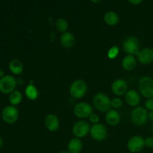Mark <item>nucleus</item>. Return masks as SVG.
<instances>
[{
    "label": "nucleus",
    "instance_id": "6",
    "mask_svg": "<svg viewBox=\"0 0 153 153\" xmlns=\"http://www.w3.org/2000/svg\"><path fill=\"white\" fill-rule=\"evenodd\" d=\"M16 86V81L13 76H4L0 79V91L3 94H11Z\"/></svg>",
    "mask_w": 153,
    "mask_h": 153
},
{
    "label": "nucleus",
    "instance_id": "27",
    "mask_svg": "<svg viewBox=\"0 0 153 153\" xmlns=\"http://www.w3.org/2000/svg\"><path fill=\"white\" fill-rule=\"evenodd\" d=\"M89 120H90V121H91V122L94 124V125H95V124L98 123V122L100 121V117H99V116L97 114L93 113L90 116Z\"/></svg>",
    "mask_w": 153,
    "mask_h": 153
},
{
    "label": "nucleus",
    "instance_id": "10",
    "mask_svg": "<svg viewBox=\"0 0 153 153\" xmlns=\"http://www.w3.org/2000/svg\"><path fill=\"white\" fill-rule=\"evenodd\" d=\"M1 117L4 122L7 123H13L16 122L19 117V112L16 108L9 105L4 108L1 112Z\"/></svg>",
    "mask_w": 153,
    "mask_h": 153
},
{
    "label": "nucleus",
    "instance_id": "26",
    "mask_svg": "<svg viewBox=\"0 0 153 153\" xmlns=\"http://www.w3.org/2000/svg\"><path fill=\"white\" fill-rule=\"evenodd\" d=\"M123 102L122 100L120 98H114L113 100H111V107H113L114 108L118 109L120 108H121L122 106Z\"/></svg>",
    "mask_w": 153,
    "mask_h": 153
},
{
    "label": "nucleus",
    "instance_id": "4",
    "mask_svg": "<svg viewBox=\"0 0 153 153\" xmlns=\"http://www.w3.org/2000/svg\"><path fill=\"white\" fill-rule=\"evenodd\" d=\"M123 49L129 55H137L140 52V43L139 40L135 37L130 36L127 37L123 42Z\"/></svg>",
    "mask_w": 153,
    "mask_h": 153
},
{
    "label": "nucleus",
    "instance_id": "30",
    "mask_svg": "<svg viewBox=\"0 0 153 153\" xmlns=\"http://www.w3.org/2000/svg\"><path fill=\"white\" fill-rule=\"evenodd\" d=\"M128 2L131 3V4H140V3L142 2V1H140V0H131V1H128Z\"/></svg>",
    "mask_w": 153,
    "mask_h": 153
},
{
    "label": "nucleus",
    "instance_id": "11",
    "mask_svg": "<svg viewBox=\"0 0 153 153\" xmlns=\"http://www.w3.org/2000/svg\"><path fill=\"white\" fill-rule=\"evenodd\" d=\"M91 135L97 141H102L107 137V129L102 124L97 123L93 126L90 130Z\"/></svg>",
    "mask_w": 153,
    "mask_h": 153
},
{
    "label": "nucleus",
    "instance_id": "33",
    "mask_svg": "<svg viewBox=\"0 0 153 153\" xmlns=\"http://www.w3.org/2000/svg\"><path fill=\"white\" fill-rule=\"evenodd\" d=\"M1 145H2V140H1V137H0V147L1 146Z\"/></svg>",
    "mask_w": 153,
    "mask_h": 153
},
{
    "label": "nucleus",
    "instance_id": "15",
    "mask_svg": "<svg viewBox=\"0 0 153 153\" xmlns=\"http://www.w3.org/2000/svg\"><path fill=\"white\" fill-rule=\"evenodd\" d=\"M45 126L50 131H55L58 129L60 126L59 120L55 115L49 114L45 118Z\"/></svg>",
    "mask_w": 153,
    "mask_h": 153
},
{
    "label": "nucleus",
    "instance_id": "22",
    "mask_svg": "<svg viewBox=\"0 0 153 153\" xmlns=\"http://www.w3.org/2000/svg\"><path fill=\"white\" fill-rule=\"evenodd\" d=\"M25 94L27 98L31 100H34L38 97V91L37 88L32 84H30L25 88Z\"/></svg>",
    "mask_w": 153,
    "mask_h": 153
},
{
    "label": "nucleus",
    "instance_id": "19",
    "mask_svg": "<svg viewBox=\"0 0 153 153\" xmlns=\"http://www.w3.org/2000/svg\"><path fill=\"white\" fill-rule=\"evenodd\" d=\"M136 64H137V61L133 55H127L123 58L122 61L123 67L128 71L132 70L133 69L135 68Z\"/></svg>",
    "mask_w": 153,
    "mask_h": 153
},
{
    "label": "nucleus",
    "instance_id": "8",
    "mask_svg": "<svg viewBox=\"0 0 153 153\" xmlns=\"http://www.w3.org/2000/svg\"><path fill=\"white\" fill-rule=\"evenodd\" d=\"M145 145V140L141 137V136L136 135L134 137H131L129 139L127 144L128 149L131 152L137 153L140 152L144 148Z\"/></svg>",
    "mask_w": 153,
    "mask_h": 153
},
{
    "label": "nucleus",
    "instance_id": "7",
    "mask_svg": "<svg viewBox=\"0 0 153 153\" xmlns=\"http://www.w3.org/2000/svg\"><path fill=\"white\" fill-rule=\"evenodd\" d=\"M73 111L77 117L88 118L93 114V108L89 103L82 102L76 105Z\"/></svg>",
    "mask_w": 153,
    "mask_h": 153
},
{
    "label": "nucleus",
    "instance_id": "34",
    "mask_svg": "<svg viewBox=\"0 0 153 153\" xmlns=\"http://www.w3.org/2000/svg\"><path fill=\"white\" fill-rule=\"evenodd\" d=\"M60 153H70V152H69L68 151H65V150H64V151H61V152H60Z\"/></svg>",
    "mask_w": 153,
    "mask_h": 153
},
{
    "label": "nucleus",
    "instance_id": "14",
    "mask_svg": "<svg viewBox=\"0 0 153 153\" xmlns=\"http://www.w3.org/2000/svg\"><path fill=\"white\" fill-rule=\"evenodd\" d=\"M125 99L126 102L132 107L137 106L140 102V94L135 90L133 89L127 91L126 94H125Z\"/></svg>",
    "mask_w": 153,
    "mask_h": 153
},
{
    "label": "nucleus",
    "instance_id": "17",
    "mask_svg": "<svg viewBox=\"0 0 153 153\" xmlns=\"http://www.w3.org/2000/svg\"><path fill=\"white\" fill-rule=\"evenodd\" d=\"M83 148V143L79 138L75 137L69 141L67 145L68 152L70 153H80Z\"/></svg>",
    "mask_w": 153,
    "mask_h": 153
},
{
    "label": "nucleus",
    "instance_id": "32",
    "mask_svg": "<svg viewBox=\"0 0 153 153\" xmlns=\"http://www.w3.org/2000/svg\"><path fill=\"white\" fill-rule=\"evenodd\" d=\"M4 77V70L0 69V78Z\"/></svg>",
    "mask_w": 153,
    "mask_h": 153
},
{
    "label": "nucleus",
    "instance_id": "2",
    "mask_svg": "<svg viewBox=\"0 0 153 153\" xmlns=\"http://www.w3.org/2000/svg\"><path fill=\"white\" fill-rule=\"evenodd\" d=\"M149 118L147 109L143 107H137L134 108L131 114V120L133 123L137 126H141L146 124Z\"/></svg>",
    "mask_w": 153,
    "mask_h": 153
},
{
    "label": "nucleus",
    "instance_id": "21",
    "mask_svg": "<svg viewBox=\"0 0 153 153\" xmlns=\"http://www.w3.org/2000/svg\"><path fill=\"white\" fill-rule=\"evenodd\" d=\"M104 20L108 25H116L119 22V15L114 11H108L105 14Z\"/></svg>",
    "mask_w": 153,
    "mask_h": 153
},
{
    "label": "nucleus",
    "instance_id": "35",
    "mask_svg": "<svg viewBox=\"0 0 153 153\" xmlns=\"http://www.w3.org/2000/svg\"><path fill=\"white\" fill-rule=\"evenodd\" d=\"M152 131H153V125H152Z\"/></svg>",
    "mask_w": 153,
    "mask_h": 153
},
{
    "label": "nucleus",
    "instance_id": "9",
    "mask_svg": "<svg viewBox=\"0 0 153 153\" xmlns=\"http://www.w3.org/2000/svg\"><path fill=\"white\" fill-rule=\"evenodd\" d=\"M91 130L89 123L86 121L80 120L74 124L73 127V133L77 138L85 137Z\"/></svg>",
    "mask_w": 153,
    "mask_h": 153
},
{
    "label": "nucleus",
    "instance_id": "3",
    "mask_svg": "<svg viewBox=\"0 0 153 153\" xmlns=\"http://www.w3.org/2000/svg\"><path fill=\"white\" fill-rule=\"evenodd\" d=\"M139 90L146 98H153V79L149 76H143L139 81Z\"/></svg>",
    "mask_w": 153,
    "mask_h": 153
},
{
    "label": "nucleus",
    "instance_id": "1",
    "mask_svg": "<svg viewBox=\"0 0 153 153\" xmlns=\"http://www.w3.org/2000/svg\"><path fill=\"white\" fill-rule=\"evenodd\" d=\"M94 105L96 108L101 112H108L111 108V100L106 94L99 93L94 97Z\"/></svg>",
    "mask_w": 153,
    "mask_h": 153
},
{
    "label": "nucleus",
    "instance_id": "31",
    "mask_svg": "<svg viewBox=\"0 0 153 153\" xmlns=\"http://www.w3.org/2000/svg\"><path fill=\"white\" fill-rule=\"evenodd\" d=\"M149 119L153 122V111H150L149 113Z\"/></svg>",
    "mask_w": 153,
    "mask_h": 153
},
{
    "label": "nucleus",
    "instance_id": "12",
    "mask_svg": "<svg viewBox=\"0 0 153 153\" xmlns=\"http://www.w3.org/2000/svg\"><path fill=\"white\" fill-rule=\"evenodd\" d=\"M128 90V85L126 81L123 79H117L112 83L111 91L115 95L123 96L126 94Z\"/></svg>",
    "mask_w": 153,
    "mask_h": 153
},
{
    "label": "nucleus",
    "instance_id": "13",
    "mask_svg": "<svg viewBox=\"0 0 153 153\" xmlns=\"http://www.w3.org/2000/svg\"><path fill=\"white\" fill-rule=\"evenodd\" d=\"M137 60L143 64H149L153 61V49L150 48H145L140 51L137 55Z\"/></svg>",
    "mask_w": 153,
    "mask_h": 153
},
{
    "label": "nucleus",
    "instance_id": "25",
    "mask_svg": "<svg viewBox=\"0 0 153 153\" xmlns=\"http://www.w3.org/2000/svg\"><path fill=\"white\" fill-rule=\"evenodd\" d=\"M120 49L117 46H114L110 48V49L108 52V57L110 59H114L117 57L118 54H119Z\"/></svg>",
    "mask_w": 153,
    "mask_h": 153
},
{
    "label": "nucleus",
    "instance_id": "5",
    "mask_svg": "<svg viewBox=\"0 0 153 153\" xmlns=\"http://www.w3.org/2000/svg\"><path fill=\"white\" fill-rule=\"evenodd\" d=\"M87 89L88 88L86 83L82 79H79L73 82L70 88V94L73 98L81 99L85 97Z\"/></svg>",
    "mask_w": 153,
    "mask_h": 153
},
{
    "label": "nucleus",
    "instance_id": "16",
    "mask_svg": "<svg viewBox=\"0 0 153 153\" xmlns=\"http://www.w3.org/2000/svg\"><path fill=\"white\" fill-rule=\"evenodd\" d=\"M60 42L63 47L66 48V49H70L72 48L75 44L76 42V38L75 36L72 34L71 32H66L63 33L60 38Z\"/></svg>",
    "mask_w": 153,
    "mask_h": 153
},
{
    "label": "nucleus",
    "instance_id": "20",
    "mask_svg": "<svg viewBox=\"0 0 153 153\" xmlns=\"http://www.w3.org/2000/svg\"><path fill=\"white\" fill-rule=\"evenodd\" d=\"M9 69L13 74L19 75L23 71V64L19 60L13 59L9 63Z\"/></svg>",
    "mask_w": 153,
    "mask_h": 153
},
{
    "label": "nucleus",
    "instance_id": "29",
    "mask_svg": "<svg viewBox=\"0 0 153 153\" xmlns=\"http://www.w3.org/2000/svg\"><path fill=\"white\" fill-rule=\"evenodd\" d=\"M145 145H146L148 148H153V137H148L145 140Z\"/></svg>",
    "mask_w": 153,
    "mask_h": 153
},
{
    "label": "nucleus",
    "instance_id": "24",
    "mask_svg": "<svg viewBox=\"0 0 153 153\" xmlns=\"http://www.w3.org/2000/svg\"><path fill=\"white\" fill-rule=\"evenodd\" d=\"M55 26L58 31L64 33L68 28V22L64 18H59L57 19L56 22H55Z\"/></svg>",
    "mask_w": 153,
    "mask_h": 153
},
{
    "label": "nucleus",
    "instance_id": "18",
    "mask_svg": "<svg viewBox=\"0 0 153 153\" xmlns=\"http://www.w3.org/2000/svg\"><path fill=\"white\" fill-rule=\"evenodd\" d=\"M105 120L110 126H117L120 121V115L117 111L110 110L105 115Z\"/></svg>",
    "mask_w": 153,
    "mask_h": 153
},
{
    "label": "nucleus",
    "instance_id": "23",
    "mask_svg": "<svg viewBox=\"0 0 153 153\" xmlns=\"http://www.w3.org/2000/svg\"><path fill=\"white\" fill-rule=\"evenodd\" d=\"M22 95L19 91H14L9 96V102L13 106L17 105L22 102Z\"/></svg>",
    "mask_w": 153,
    "mask_h": 153
},
{
    "label": "nucleus",
    "instance_id": "28",
    "mask_svg": "<svg viewBox=\"0 0 153 153\" xmlns=\"http://www.w3.org/2000/svg\"><path fill=\"white\" fill-rule=\"evenodd\" d=\"M145 106H146L147 110L153 111V98L148 99V100L145 103Z\"/></svg>",
    "mask_w": 153,
    "mask_h": 153
}]
</instances>
